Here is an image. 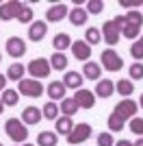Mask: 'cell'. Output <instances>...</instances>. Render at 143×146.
<instances>
[{"instance_id": "15", "label": "cell", "mask_w": 143, "mask_h": 146, "mask_svg": "<svg viewBox=\"0 0 143 146\" xmlns=\"http://www.w3.org/2000/svg\"><path fill=\"white\" fill-rule=\"evenodd\" d=\"M113 92H115V83L111 79H100L98 81V85H95V98L100 96V98H108V96H113Z\"/></svg>"}, {"instance_id": "23", "label": "cell", "mask_w": 143, "mask_h": 146, "mask_svg": "<svg viewBox=\"0 0 143 146\" xmlns=\"http://www.w3.org/2000/svg\"><path fill=\"white\" fill-rule=\"evenodd\" d=\"M37 144L39 146H56L59 144V135L54 131H41L37 135Z\"/></svg>"}, {"instance_id": "11", "label": "cell", "mask_w": 143, "mask_h": 146, "mask_svg": "<svg viewBox=\"0 0 143 146\" xmlns=\"http://www.w3.org/2000/svg\"><path fill=\"white\" fill-rule=\"evenodd\" d=\"M72 98L76 100L78 109H93V105H95V94L89 90H76V94Z\"/></svg>"}, {"instance_id": "38", "label": "cell", "mask_w": 143, "mask_h": 146, "mask_svg": "<svg viewBox=\"0 0 143 146\" xmlns=\"http://www.w3.org/2000/svg\"><path fill=\"white\" fill-rule=\"evenodd\" d=\"M119 7H121V9H130V11H134L137 7H143V0H119Z\"/></svg>"}, {"instance_id": "17", "label": "cell", "mask_w": 143, "mask_h": 146, "mask_svg": "<svg viewBox=\"0 0 143 146\" xmlns=\"http://www.w3.org/2000/svg\"><path fill=\"white\" fill-rule=\"evenodd\" d=\"M65 90H67V87L63 85V81H52V83L46 87L48 96L52 98V103H54V100H63V98H65Z\"/></svg>"}, {"instance_id": "44", "label": "cell", "mask_w": 143, "mask_h": 146, "mask_svg": "<svg viewBox=\"0 0 143 146\" xmlns=\"http://www.w3.org/2000/svg\"><path fill=\"white\" fill-rule=\"evenodd\" d=\"M18 146H20V144H18ZM22 146H35V144H22Z\"/></svg>"}, {"instance_id": "7", "label": "cell", "mask_w": 143, "mask_h": 146, "mask_svg": "<svg viewBox=\"0 0 143 146\" xmlns=\"http://www.w3.org/2000/svg\"><path fill=\"white\" fill-rule=\"evenodd\" d=\"M22 2L18 0H9V2H2L0 5V20L2 22H9V20H18L20 11H22Z\"/></svg>"}, {"instance_id": "2", "label": "cell", "mask_w": 143, "mask_h": 146, "mask_svg": "<svg viewBox=\"0 0 143 146\" xmlns=\"http://www.w3.org/2000/svg\"><path fill=\"white\" fill-rule=\"evenodd\" d=\"M5 131L15 144L28 140V129H26L24 122H20V118H9V120L5 122Z\"/></svg>"}, {"instance_id": "28", "label": "cell", "mask_w": 143, "mask_h": 146, "mask_svg": "<svg viewBox=\"0 0 143 146\" xmlns=\"http://www.w3.org/2000/svg\"><path fill=\"white\" fill-rule=\"evenodd\" d=\"M18 100H20L18 90H9V87H7V90L2 92V103H5V107H13V105H18Z\"/></svg>"}, {"instance_id": "14", "label": "cell", "mask_w": 143, "mask_h": 146, "mask_svg": "<svg viewBox=\"0 0 143 146\" xmlns=\"http://www.w3.org/2000/svg\"><path fill=\"white\" fill-rule=\"evenodd\" d=\"M46 33H48V24L43 20H37V22H33L28 26V39L30 42H41L46 37Z\"/></svg>"}, {"instance_id": "34", "label": "cell", "mask_w": 143, "mask_h": 146, "mask_svg": "<svg viewBox=\"0 0 143 146\" xmlns=\"http://www.w3.org/2000/svg\"><path fill=\"white\" fill-rule=\"evenodd\" d=\"M128 127H130V131L134 135H139V137H143V118H132L130 122H128Z\"/></svg>"}, {"instance_id": "12", "label": "cell", "mask_w": 143, "mask_h": 146, "mask_svg": "<svg viewBox=\"0 0 143 146\" xmlns=\"http://www.w3.org/2000/svg\"><path fill=\"white\" fill-rule=\"evenodd\" d=\"M102 37L106 39V44H111V46H115V44L119 42V37H121V33H119V26L115 24L113 20H108V22H104L102 24Z\"/></svg>"}, {"instance_id": "42", "label": "cell", "mask_w": 143, "mask_h": 146, "mask_svg": "<svg viewBox=\"0 0 143 146\" xmlns=\"http://www.w3.org/2000/svg\"><path fill=\"white\" fill-rule=\"evenodd\" d=\"M2 109H5V103H2V98H0V113H2Z\"/></svg>"}, {"instance_id": "19", "label": "cell", "mask_w": 143, "mask_h": 146, "mask_svg": "<svg viewBox=\"0 0 143 146\" xmlns=\"http://www.w3.org/2000/svg\"><path fill=\"white\" fill-rule=\"evenodd\" d=\"M41 118H43V113H41V109H37V107H26L24 113H22L24 124H39Z\"/></svg>"}, {"instance_id": "26", "label": "cell", "mask_w": 143, "mask_h": 146, "mask_svg": "<svg viewBox=\"0 0 143 146\" xmlns=\"http://www.w3.org/2000/svg\"><path fill=\"white\" fill-rule=\"evenodd\" d=\"M115 90H117L119 96H130L132 92H134V83H132L130 79H119L117 83H115Z\"/></svg>"}, {"instance_id": "25", "label": "cell", "mask_w": 143, "mask_h": 146, "mask_svg": "<svg viewBox=\"0 0 143 146\" xmlns=\"http://www.w3.org/2000/svg\"><path fill=\"white\" fill-rule=\"evenodd\" d=\"M72 129H74V122H72V118H67V116H61L59 120H56V133L59 135H70L72 133Z\"/></svg>"}, {"instance_id": "8", "label": "cell", "mask_w": 143, "mask_h": 146, "mask_svg": "<svg viewBox=\"0 0 143 146\" xmlns=\"http://www.w3.org/2000/svg\"><path fill=\"white\" fill-rule=\"evenodd\" d=\"M137 109H139V105L134 103V100H130V98H124V100H119L117 105H115V113L117 116H121L124 120H132L134 118V113H137Z\"/></svg>"}, {"instance_id": "33", "label": "cell", "mask_w": 143, "mask_h": 146, "mask_svg": "<svg viewBox=\"0 0 143 146\" xmlns=\"http://www.w3.org/2000/svg\"><path fill=\"white\" fill-rule=\"evenodd\" d=\"M128 72H130V81H141L143 79V63L141 61H134Z\"/></svg>"}, {"instance_id": "4", "label": "cell", "mask_w": 143, "mask_h": 146, "mask_svg": "<svg viewBox=\"0 0 143 146\" xmlns=\"http://www.w3.org/2000/svg\"><path fill=\"white\" fill-rule=\"evenodd\" d=\"M100 61H102V68H106V72H119V70L124 68L121 57H119L117 50H113V48L104 50V52L100 55Z\"/></svg>"}, {"instance_id": "31", "label": "cell", "mask_w": 143, "mask_h": 146, "mask_svg": "<svg viewBox=\"0 0 143 146\" xmlns=\"http://www.w3.org/2000/svg\"><path fill=\"white\" fill-rule=\"evenodd\" d=\"M124 124H126V120L121 116H117V113H111V116H108V131H121V129H124Z\"/></svg>"}, {"instance_id": "10", "label": "cell", "mask_w": 143, "mask_h": 146, "mask_svg": "<svg viewBox=\"0 0 143 146\" xmlns=\"http://www.w3.org/2000/svg\"><path fill=\"white\" fill-rule=\"evenodd\" d=\"M70 15V7L63 5V2H56V5H50L46 11V20L48 22H61Z\"/></svg>"}, {"instance_id": "35", "label": "cell", "mask_w": 143, "mask_h": 146, "mask_svg": "<svg viewBox=\"0 0 143 146\" xmlns=\"http://www.w3.org/2000/svg\"><path fill=\"white\" fill-rule=\"evenodd\" d=\"M18 20L22 24H33V9H30L28 5H24L22 11H20V15H18Z\"/></svg>"}, {"instance_id": "27", "label": "cell", "mask_w": 143, "mask_h": 146, "mask_svg": "<svg viewBox=\"0 0 143 146\" xmlns=\"http://www.w3.org/2000/svg\"><path fill=\"white\" fill-rule=\"evenodd\" d=\"M41 113H43V118H46V120H59L61 109H59V105H56V103H52V100H50V103L43 105Z\"/></svg>"}, {"instance_id": "1", "label": "cell", "mask_w": 143, "mask_h": 146, "mask_svg": "<svg viewBox=\"0 0 143 146\" xmlns=\"http://www.w3.org/2000/svg\"><path fill=\"white\" fill-rule=\"evenodd\" d=\"M141 26H143V13L134 9V11H128L124 15V26L119 29V33H121L126 39H139Z\"/></svg>"}, {"instance_id": "18", "label": "cell", "mask_w": 143, "mask_h": 146, "mask_svg": "<svg viewBox=\"0 0 143 146\" xmlns=\"http://www.w3.org/2000/svg\"><path fill=\"white\" fill-rule=\"evenodd\" d=\"M83 74L80 72H65V76H63V85L65 87H72V90H83Z\"/></svg>"}, {"instance_id": "36", "label": "cell", "mask_w": 143, "mask_h": 146, "mask_svg": "<svg viewBox=\"0 0 143 146\" xmlns=\"http://www.w3.org/2000/svg\"><path fill=\"white\" fill-rule=\"evenodd\" d=\"M85 9H87V13H91V15H98V13L104 9V2H102V0H89Z\"/></svg>"}, {"instance_id": "41", "label": "cell", "mask_w": 143, "mask_h": 146, "mask_svg": "<svg viewBox=\"0 0 143 146\" xmlns=\"http://www.w3.org/2000/svg\"><path fill=\"white\" fill-rule=\"evenodd\" d=\"M132 146H143V137H139V140L134 142V144H132Z\"/></svg>"}, {"instance_id": "20", "label": "cell", "mask_w": 143, "mask_h": 146, "mask_svg": "<svg viewBox=\"0 0 143 146\" xmlns=\"http://www.w3.org/2000/svg\"><path fill=\"white\" fill-rule=\"evenodd\" d=\"M100 74H102V68L95 61H87L83 66V76H87L89 81H100Z\"/></svg>"}, {"instance_id": "39", "label": "cell", "mask_w": 143, "mask_h": 146, "mask_svg": "<svg viewBox=\"0 0 143 146\" xmlns=\"http://www.w3.org/2000/svg\"><path fill=\"white\" fill-rule=\"evenodd\" d=\"M7 81H9V79H7V74H0V94L7 90Z\"/></svg>"}, {"instance_id": "32", "label": "cell", "mask_w": 143, "mask_h": 146, "mask_svg": "<svg viewBox=\"0 0 143 146\" xmlns=\"http://www.w3.org/2000/svg\"><path fill=\"white\" fill-rule=\"evenodd\" d=\"M130 55L134 61H141L143 59V35L139 37V39H134V44L130 46Z\"/></svg>"}, {"instance_id": "3", "label": "cell", "mask_w": 143, "mask_h": 146, "mask_svg": "<svg viewBox=\"0 0 143 146\" xmlns=\"http://www.w3.org/2000/svg\"><path fill=\"white\" fill-rule=\"evenodd\" d=\"M28 74L33 76V79H46V76H50V70H52V66H50V59H43V57H37V59H33L28 63Z\"/></svg>"}, {"instance_id": "9", "label": "cell", "mask_w": 143, "mask_h": 146, "mask_svg": "<svg viewBox=\"0 0 143 146\" xmlns=\"http://www.w3.org/2000/svg\"><path fill=\"white\" fill-rule=\"evenodd\" d=\"M5 48H7V55L13 57V59H20V57L26 55V42L22 37H9Z\"/></svg>"}, {"instance_id": "5", "label": "cell", "mask_w": 143, "mask_h": 146, "mask_svg": "<svg viewBox=\"0 0 143 146\" xmlns=\"http://www.w3.org/2000/svg\"><path fill=\"white\" fill-rule=\"evenodd\" d=\"M91 124H87V122H78V124H74V129H72V133L67 135V144H83L85 140H89L91 137Z\"/></svg>"}, {"instance_id": "6", "label": "cell", "mask_w": 143, "mask_h": 146, "mask_svg": "<svg viewBox=\"0 0 143 146\" xmlns=\"http://www.w3.org/2000/svg\"><path fill=\"white\" fill-rule=\"evenodd\" d=\"M18 92L22 94V96H28V98H39L43 94V85L37 79H22L20 81Z\"/></svg>"}, {"instance_id": "16", "label": "cell", "mask_w": 143, "mask_h": 146, "mask_svg": "<svg viewBox=\"0 0 143 146\" xmlns=\"http://www.w3.org/2000/svg\"><path fill=\"white\" fill-rule=\"evenodd\" d=\"M70 22L72 26H85V22H87V18H89V13H87V9L85 7H74V9H70Z\"/></svg>"}, {"instance_id": "43", "label": "cell", "mask_w": 143, "mask_h": 146, "mask_svg": "<svg viewBox=\"0 0 143 146\" xmlns=\"http://www.w3.org/2000/svg\"><path fill=\"white\" fill-rule=\"evenodd\" d=\"M139 103H141V109H143V94H141V100H139Z\"/></svg>"}, {"instance_id": "21", "label": "cell", "mask_w": 143, "mask_h": 146, "mask_svg": "<svg viewBox=\"0 0 143 146\" xmlns=\"http://www.w3.org/2000/svg\"><path fill=\"white\" fill-rule=\"evenodd\" d=\"M24 72H26V68H24L20 61H15V63H11L9 70H7V79L9 81H18L20 83V81L24 79Z\"/></svg>"}, {"instance_id": "29", "label": "cell", "mask_w": 143, "mask_h": 146, "mask_svg": "<svg viewBox=\"0 0 143 146\" xmlns=\"http://www.w3.org/2000/svg\"><path fill=\"white\" fill-rule=\"evenodd\" d=\"M100 39H102V33L95 26H89V29L85 31V42L89 44V46H93V44H100Z\"/></svg>"}, {"instance_id": "30", "label": "cell", "mask_w": 143, "mask_h": 146, "mask_svg": "<svg viewBox=\"0 0 143 146\" xmlns=\"http://www.w3.org/2000/svg\"><path fill=\"white\" fill-rule=\"evenodd\" d=\"M50 66H52L54 70H65L67 68V57L63 55V52H54V55L50 57Z\"/></svg>"}, {"instance_id": "13", "label": "cell", "mask_w": 143, "mask_h": 146, "mask_svg": "<svg viewBox=\"0 0 143 146\" xmlns=\"http://www.w3.org/2000/svg\"><path fill=\"white\" fill-rule=\"evenodd\" d=\"M72 55L76 57L78 61H89V57H91V46L85 39H76V42H72Z\"/></svg>"}, {"instance_id": "37", "label": "cell", "mask_w": 143, "mask_h": 146, "mask_svg": "<svg viewBox=\"0 0 143 146\" xmlns=\"http://www.w3.org/2000/svg\"><path fill=\"white\" fill-rule=\"evenodd\" d=\"M95 142H98V146H115L113 135H111V133H106V131L98 135V140H95Z\"/></svg>"}, {"instance_id": "45", "label": "cell", "mask_w": 143, "mask_h": 146, "mask_svg": "<svg viewBox=\"0 0 143 146\" xmlns=\"http://www.w3.org/2000/svg\"><path fill=\"white\" fill-rule=\"evenodd\" d=\"M0 59H2V57H0Z\"/></svg>"}, {"instance_id": "40", "label": "cell", "mask_w": 143, "mask_h": 146, "mask_svg": "<svg viewBox=\"0 0 143 146\" xmlns=\"http://www.w3.org/2000/svg\"><path fill=\"white\" fill-rule=\"evenodd\" d=\"M115 146H132V142H128V140H119V142H115Z\"/></svg>"}, {"instance_id": "46", "label": "cell", "mask_w": 143, "mask_h": 146, "mask_svg": "<svg viewBox=\"0 0 143 146\" xmlns=\"http://www.w3.org/2000/svg\"><path fill=\"white\" fill-rule=\"evenodd\" d=\"M0 146H2V144H0Z\"/></svg>"}, {"instance_id": "22", "label": "cell", "mask_w": 143, "mask_h": 146, "mask_svg": "<svg viewBox=\"0 0 143 146\" xmlns=\"http://www.w3.org/2000/svg\"><path fill=\"white\" fill-rule=\"evenodd\" d=\"M52 46H54V50H56V52H63V50L72 48V39H70V35H67V33H59V35H54Z\"/></svg>"}, {"instance_id": "24", "label": "cell", "mask_w": 143, "mask_h": 146, "mask_svg": "<svg viewBox=\"0 0 143 146\" xmlns=\"http://www.w3.org/2000/svg\"><path fill=\"white\" fill-rule=\"evenodd\" d=\"M59 109H61V113H65L67 118H72L74 113H78V105H76V100L74 98H63L61 100V105H59Z\"/></svg>"}]
</instances>
